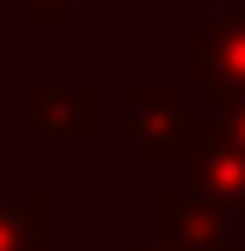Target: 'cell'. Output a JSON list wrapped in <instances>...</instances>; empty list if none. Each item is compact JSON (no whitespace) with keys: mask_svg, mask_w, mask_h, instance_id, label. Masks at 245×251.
I'll return each mask as SVG.
<instances>
[{"mask_svg":"<svg viewBox=\"0 0 245 251\" xmlns=\"http://www.w3.org/2000/svg\"><path fill=\"white\" fill-rule=\"evenodd\" d=\"M187 70L216 82V88H245V18L222 12L198 35H187Z\"/></svg>","mask_w":245,"mask_h":251,"instance_id":"obj_1","label":"cell"},{"mask_svg":"<svg viewBox=\"0 0 245 251\" xmlns=\"http://www.w3.org/2000/svg\"><path fill=\"white\" fill-rule=\"evenodd\" d=\"M12 6H24L35 29H47V24H53V29H70V24H76V18H70V0H12Z\"/></svg>","mask_w":245,"mask_h":251,"instance_id":"obj_2","label":"cell"}]
</instances>
